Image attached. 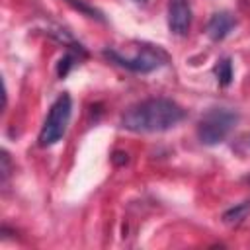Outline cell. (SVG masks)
Returning a JSON list of instances; mask_svg holds the SVG:
<instances>
[{
    "mask_svg": "<svg viewBox=\"0 0 250 250\" xmlns=\"http://www.w3.org/2000/svg\"><path fill=\"white\" fill-rule=\"evenodd\" d=\"M186 111L168 98L143 100L121 113V127L133 133H160L176 127Z\"/></svg>",
    "mask_w": 250,
    "mask_h": 250,
    "instance_id": "cell-1",
    "label": "cell"
},
{
    "mask_svg": "<svg viewBox=\"0 0 250 250\" xmlns=\"http://www.w3.org/2000/svg\"><path fill=\"white\" fill-rule=\"evenodd\" d=\"M238 113L229 107H211L197 123V139L201 145L213 146L227 139V135L238 123Z\"/></svg>",
    "mask_w": 250,
    "mask_h": 250,
    "instance_id": "cell-2",
    "label": "cell"
},
{
    "mask_svg": "<svg viewBox=\"0 0 250 250\" xmlns=\"http://www.w3.org/2000/svg\"><path fill=\"white\" fill-rule=\"evenodd\" d=\"M104 57L131 72H152L168 62V55L160 47L141 45L135 57H123L113 49H104Z\"/></svg>",
    "mask_w": 250,
    "mask_h": 250,
    "instance_id": "cell-3",
    "label": "cell"
},
{
    "mask_svg": "<svg viewBox=\"0 0 250 250\" xmlns=\"http://www.w3.org/2000/svg\"><path fill=\"white\" fill-rule=\"evenodd\" d=\"M70 111H72V100L68 94H62L55 100V104L49 109V115L39 131V146H53L59 143L68 127L70 121Z\"/></svg>",
    "mask_w": 250,
    "mask_h": 250,
    "instance_id": "cell-4",
    "label": "cell"
},
{
    "mask_svg": "<svg viewBox=\"0 0 250 250\" xmlns=\"http://www.w3.org/2000/svg\"><path fill=\"white\" fill-rule=\"evenodd\" d=\"M191 25V8L188 0H170L168 4V29L174 35H186Z\"/></svg>",
    "mask_w": 250,
    "mask_h": 250,
    "instance_id": "cell-5",
    "label": "cell"
},
{
    "mask_svg": "<svg viewBox=\"0 0 250 250\" xmlns=\"http://www.w3.org/2000/svg\"><path fill=\"white\" fill-rule=\"evenodd\" d=\"M234 25H236V20H234L232 14H229V12H217L207 21V35L213 41H221V39H225L232 31Z\"/></svg>",
    "mask_w": 250,
    "mask_h": 250,
    "instance_id": "cell-6",
    "label": "cell"
},
{
    "mask_svg": "<svg viewBox=\"0 0 250 250\" xmlns=\"http://www.w3.org/2000/svg\"><path fill=\"white\" fill-rule=\"evenodd\" d=\"M248 213H250V199L248 201H242V203H238L234 207H230L229 211H225L223 213V223L227 227H238L248 217Z\"/></svg>",
    "mask_w": 250,
    "mask_h": 250,
    "instance_id": "cell-7",
    "label": "cell"
},
{
    "mask_svg": "<svg viewBox=\"0 0 250 250\" xmlns=\"http://www.w3.org/2000/svg\"><path fill=\"white\" fill-rule=\"evenodd\" d=\"M215 76L221 86H229L232 82V62L229 57H223L215 64Z\"/></svg>",
    "mask_w": 250,
    "mask_h": 250,
    "instance_id": "cell-8",
    "label": "cell"
},
{
    "mask_svg": "<svg viewBox=\"0 0 250 250\" xmlns=\"http://www.w3.org/2000/svg\"><path fill=\"white\" fill-rule=\"evenodd\" d=\"M74 53H78V51H72V53H66L64 57H61V61H59V64H57V74L62 78V76H66L68 74V70L76 64V55Z\"/></svg>",
    "mask_w": 250,
    "mask_h": 250,
    "instance_id": "cell-9",
    "label": "cell"
},
{
    "mask_svg": "<svg viewBox=\"0 0 250 250\" xmlns=\"http://www.w3.org/2000/svg\"><path fill=\"white\" fill-rule=\"evenodd\" d=\"M232 150L236 154H242V156H250V133L248 135H242L238 137L234 143H232Z\"/></svg>",
    "mask_w": 250,
    "mask_h": 250,
    "instance_id": "cell-10",
    "label": "cell"
},
{
    "mask_svg": "<svg viewBox=\"0 0 250 250\" xmlns=\"http://www.w3.org/2000/svg\"><path fill=\"white\" fill-rule=\"evenodd\" d=\"M10 154L6 152V150H2V182H6L8 180V176H10Z\"/></svg>",
    "mask_w": 250,
    "mask_h": 250,
    "instance_id": "cell-11",
    "label": "cell"
},
{
    "mask_svg": "<svg viewBox=\"0 0 250 250\" xmlns=\"http://www.w3.org/2000/svg\"><path fill=\"white\" fill-rule=\"evenodd\" d=\"M111 160L115 162V164H127V152H115L113 156H111Z\"/></svg>",
    "mask_w": 250,
    "mask_h": 250,
    "instance_id": "cell-12",
    "label": "cell"
},
{
    "mask_svg": "<svg viewBox=\"0 0 250 250\" xmlns=\"http://www.w3.org/2000/svg\"><path fill=\"white\" fill-rule=\"evenodd\" d=\"M133 2H137V4H145L146 0H133Z\"/></svg>",
    "mask_w": 250,
    "mask_h": 250,
    "instance_id": "cell-13",
    "label": "cell"
}]
</instances>
